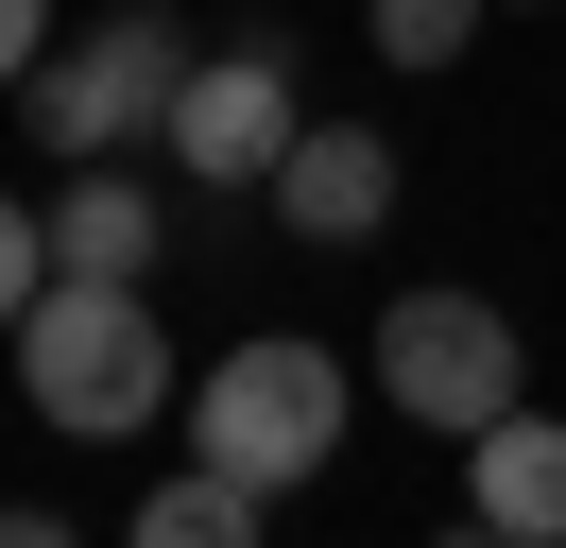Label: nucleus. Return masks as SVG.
<instances>
[{
  "label": "nucleus",
  "mask_w": 566,
  "mask_h": 548,
  "mask_svg": "<svg viewBox=\"0 0 566 548\" xmlns=\"http://www.w3.org/2000/svg\"><path fill=\"white\" fill-rule=\"evenodd\" d=\"M344 411H360V377L326 360L310 326H258V342H223V360L189 377V463L258 479V497H310L326 445H344Z\"/></svg>",
  "instance_id": "1"
},
{
  "label": "nucleus",
  "mask_w": 566,
  "mask_h": 548,
  "mask_svg": "<svg viewBox=\"0 0 566 548\" xmlns=\"http://www.w3.org/2000/svg\"><path fill=\"white\" fill-rule=\"evenodd\" d=\"M18 394H35V429H70V445H138L155 411H172V326H155V292L52 274V292L18 308Z\"/></svg>",
  "instance_id": "2"
},
{
  "label": "nucleus",
  "mask_w": 566,
  "mask_h": 548,
  "mask_svg": "<svg viewBox=\"0 0 566 548\" xmlns=\"http://www.w3.org/2000/svg\"><path fill=\"white\" fill-rule=\"evenodd\" d=\"M360 377L395 394V429L481 445L497 411L532 394V342H515V308H497V292H463V274H447V292H395V308H378V360H360Z\"/></svg>",
  "instance_id": "3"
},
{
  "label": "nucleus",
  "mask_w": 566,
  "mask_h": 548,
  "mask_svg": "<svg viewBox=\"0 0 566 548\" xmlns=\"http://www.w3.org/2000/svg\"><path fill=\"white\" fill-rule=\"evenodd\" d=\"M189 86V18L172 0H120V18H86L70 52H35V155H155V120H172Z\"/></svg>",
  "instance_id": "4"
},
{
  "label": "nucleus",
  "mask_w": 566,
  "mask_h": 548,
  "mask_svg": "<svg viewBox=\"0 0 566 548\" xmlns=\"http://www.w3.org/2000/svg\"><path fill=\"white\" fill-rule=\"evenodd\" d=\"M310 137V86H292L275 34H241V52H189L172 120H155V155L189 171V189H275V155Z\"/></svg>",
  "instance_id": "5"
},
{
  "label": "nucleus",
  "mask_w": 566,
  "mask_h": 548,
  "mask_svg": "<svg viewBox=\"0 0 566 548\" xmlns=\"http://www.w3.org/2000/svg\"><path fill=\"white\" fill-rule=\"evenodd\" d=\"M155 257H172L155 171H138V155H86L70 189H52V274H86V292H155Z\"/></svg>",
  "instance_id": "6"
},
{
  "label": "nucleus",
  "mask_w": 566,
  "mask_h": 548,
  "mask_svg": "<svg viewBox=\"0 0 566 548\" xmlns=\"http://www.w3.org/2000/svg\"><path fill=\"white\" fill-rule=\"evenodd\" d=\"M275 223L310 240V257L378 240V223H395V137H378V120H310V137L275 155Z\"/></svg>",
  "instance_id": "7"
},
{
  "label": "nucleus",
  "mask_w": 566,
  "mask_h": 548,
  "mask_svg": "<svg viewBox=\"0 0 566 548\" xmlns=\"http://www.w3.org/2000/svg\"><path fill=\"white\" fill-rule=\"evenodd\" d=\"M463 514H497L515 548H566V411H497L481 445H463Z\"/></svg>",
  "instance_id": "8"
},
{
  "label": "nucleus",
  "mask_w": 566,
  "mask_h": 548,
  "mask_svg": "<svg viewBox=\"0 0 566 548\" xmlns=\"http://www.w3.org/2000/svg\"><path fill=\"white\" fill-rule=\"evenodd\" d=\"M258 514H275L258 479L189 463V479H155V497H138V531H120V548H258Z\"/></svg>",
  "instance_id": "9"
},
{
  "label": "nucleus",
  "mask_w": 566,
  "mask_h": 548,
  "mask_svg": "<svg viewBox=\"0 0 566 548\" xmlns=\"http://www.w3.org/2000/svg\"><path fill=\"white\" fill-rule=\"evenodd\" d=\"M497 0H360V34H378L395 68H463V34H481Z\"/></svg>",
  "instance_id": "10"
},
{
  "label": "nucleus",
  "mask_w": 566,
  "mask_h": 548,
  "mask_svg": "<svg viewBox=\"0 0 566 548\" xmlns=\"http://www.w3.org/2000/svg\"><path fill=\"white\" fill-rule=\"evenodd\" d=\"M52 292V205H18L0 189V342H18V308Z\"/></svg>",
  "instance_id": "11"
},
{
  "label": "nucleus",
  "mask_w": 566,
  "mask_h": 548,
  "mask_svg": "<svg viewBox=\"0 0 566 548\" xmlns=\"http://www.w3.org/2000/svg\"><path fill=\"white\" fill-rule=\"evenodd\" d=\"M35 52H52V0H0V86H35Z\"/></svg>",
  "instance_id": "12"
},
{
  "label": "nucleus",
  "mask_w": 566,
  "mask_h": 548,
  "mask_svg": "<svg viewBox=\"0 0 566 548\" xmlns=\"http://www.w3.org/2000/svg\"><path fill=\"white\" fill-rule=\"evenodd\" d=\"M0 548H86L70 514H35V497H0Z\"/></svg>",
  "instance_id": "13"
},
{
  "label": "nucleus",
  "mask_w": 566,
  "mask_h": 548,
  "mask_svg": "<svg viewBox=\"0 0 566 548\" xmlns=\"http://www.w3.org/2000/svg\"><path fill=\"white\" fill-rule=\"evenodd\" d=\"M447 548H515V531H497V514H463V531H447Z\"/></svg>",
  "instance_id": "14"
}]
</instances>
